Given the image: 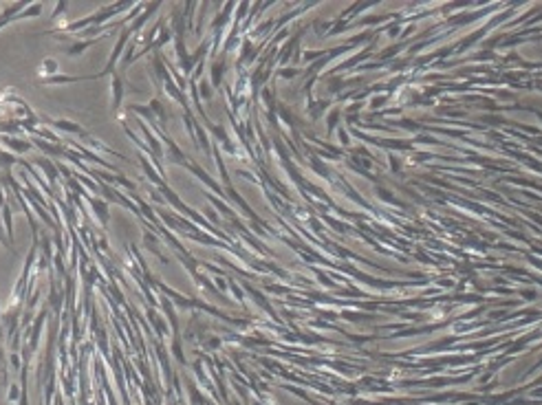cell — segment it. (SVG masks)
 <instances>
[{"instance_id": "1", "label": "cell", "mask_w": 542, "mask_h": 405, "mask_svg": "<svg viewBox=\"0 0 542 405\" xmlns=\"http://www.w3.org/2000/svg\"><path fill=\"white\" fill-rule=\"evenodd\" d=\"M112 77V110H117V108L121 106V101H124V97H126V77H124V73H119V70H115V73L110 75Z\"/></svg>"}, {"instance_id": "2", "label": "cell", "mask_w": 542, "mask_h": 405, "mask_svg": "<svg viewBox=\"0 0 542 405\" xmlns=\"http://www.w3.org/2000/svg\"><path fill=\"white\" fill-rule=\"evenodd\" d=\"M100 40H104V37H91V40H79V42H71V44H62V51L67 55H71V58H77V55H82L86 49H91L93 44H97Z\"/></svg>"}, {"instance_id": "3", "label": "cell", "mask_w": 542, "mask_h": 405, "mask_svg": "<svg viewBox=\"0 0 542 405\" xmlns=\"http://www.w3.org/2000/svg\"><path fill=\"white\" fill-rule=\"evenodd\" d=\"M0 143L2 145H7L9 150H13V152H18V154H25V152H29L31 148H34V143L31 141H22V139H16V136H0Z\"/></svg>"}, {"instance_id": "4", "label": "cell", "mask_w": 542, "mask_h": 405, "mask_svg": "<svg viewBox=\"0 0 542 405\" xmlns=\"http://www.w3.org/2000/svg\"><path fill=\"white\" fill-rule=\"evenodd\" d=\"M86 199H88V202H91V207H93V211H95L97 220H100L104 227H106V225H108V205L104 201H100V199H91V196H86Z\"/></svg>"}, {"instance_id": "5", "label": "cell", "mask_w": 542, "mask_h": 405, "mask_svg": "<svg viewBox=\"0 0 542 405\" xmlns=\"http://www.w3.org/2000/svg\"><path fill=\"white\" fill-rule=\"evenodd\" d=\"M55 70H58V62H55L53 58H44L42 60V64H40V68H37V75H40L42 79H49V77H53L55 75Z\"/></svg>"}, {"instance_id": "6", "label": "cell", "mask_w": 542, "mask_h": 405, "mask_svg": "<svg viewBox=\"0 0 542 405\" xmlns=\"http://www.w3.org/2000/svg\"><path fill=\"white\" fill-rule=\"evenodd\" d=\"M40 13H42V2H34V4H29L25 11L18 13L13 20H25V18H34V16H40Z\"/></svg>"}, {"instance_id": "7", "label": "cell", "mask_w": 542, "mask_h": 405, "mask_svg": "<svg viewBox=\"0 0 542 405\" xmlns=\"http://www.w3.org/2000/svg\"><path fill=\"white\" fill-rule=\"evenodd\" d=\"M18 163V157L9 154L7 150H0V168H9V166H16Z\"/></svg>"}, {"instance_id": "8", "label": "cell", "mask_w": 542, "mask_h": 405, "mask_svg": "<svg viewBox=\"0 0 542 405\" xmlns=\"http://www.w3.org/2000/svg\"><path fill=\"white\" fill-rule=\"evenodd\" d=\"M2 218H4V225H7L9 238H11V236H13V220H11V207H9V205L2 207Z\"/></svg>"}, {"instance_id": "9", "label": "cell", "mask_w": 542, "mask_h": 405, "mask_svg": "<svg viewBox=\"0 0 542 405\" xmlns=\"http://www.w3.org/2000/svg\"><path fill=\"white\" fill-rule=\"evenodd\" d=\"M4 207V192H2V185H0V209Z\"/></svg>"}]
</instances>
